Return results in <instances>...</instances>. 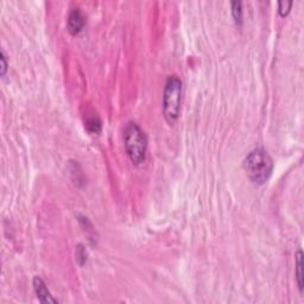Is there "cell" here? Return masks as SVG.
Masks as SVG:
<instances>
[{
    "mask_svg": "<svg viewBox=\"0 0 304 304\" xmlns=\"http://www.w3.org/2000/svg\"><path fill=\"white\" fill-rule=\"evenodd\" d=\"M245 170L251 182L255 184H264L271 177L274 170V161L264 148L259 147L251 151L245 158Z\"/></svg>",
    "mask_w": 304,
    "mask_h": 304,
    "instance_id": "obj_1",
    "label": "cell"
},
{
    "mask_svg": "<svg viewBox=\"0 0 304 304\" xmlns=\"http://www.w3.org/2000/svg\"><path fill=\"white\" fill-rule=\"evenodd\" d=\"M124 145L133 164L139 165L146 158L147 138L136 123H129L124 131Z\"/></svg>",
    "mask_w": 304,
    "mask_h": 304,
    "instance_id": "obj_2",
    "label": "cell"
},
{
    "mask_svg": "<svg viewBox=\"0 0 304 304\" xmlns=\"http://www.w3.org/2000/svg\"><path fill=\"white\" fill-rule=\"evenodd\" d=\"M182 100V81L176 75L167 80L163 94V113L169 124H174L179 117Z\"/></svg>",
    "mask_w": 304,
    "mask_h": 304,
    "instance_id": "obj_3",
    "label": "cell"
},
{
    "mask_svg": "<svg viewBox=\"0 0 304 304\" xmlns=\"http://www.w3.org/2000/svg\"><path fill=\"white\" fill-rule=\"evenodd\" d=\"M86 24V18L79 9L72 10V11L69 13L68 17V30L71 34H78L79 32H81L82 29H84Z\"/></svg>",
    "mask_w": 304,
    "mask_h": 304,
    "instance_id": "obj_4",
    "label": "cell"
},
{
    "mask_svg": "<svg viewBox=\"0 0 304 304\" xmlns=\"http://www.w3.org/2000/svg\"><path fill=\"white\" fill-rule=\"evenodd\" d=\"M33 289L36 292L37 298L42 303H57V299H55L49 289L47 288V284L44 283L42 278L34 277L33 278Z\"/></svg>",
    "mask_w": 304,
    "mask_h": 304,
    "instance_id": "obj_5",
    "label": "cell"
},
{
    "mask_svg": "<svg viewBox=\"0 0 304 304\" xmlns=\"http://www.w3.org/2000/svg\"><path fill=\"white\" fill-rule=\"evenodd\" d=\"M295 275H296V283L298 286L299 292H303V252L298 250L295 257Z\"/></svg>",
    "mask_w": 304,
    "mask_h": 304,
    "instance_id": "obj_6",
    "label": "cell"
},
{
    "mask_svg": "<svg viewBox=\"0 0 304 304\" xmlns=\"http://www.w3.org/2000/svg\"><path fill=\"white\" fill-rule=\"evenodd\" d=\"M86 127H87V130L93 134L99 133L100 131H101V120L96 116H93L86 120Z\"/></svg>",
    "mask_w": 304,
    "mask_h": 304,
    "instance_id": "obj_7",
    "label": "cell"
},
{
    "mask_svg": "<svg viewBox=\"0 0 304 304\" xmlns=\"http://www.w3.org/2000/svg\"><path fill=\"white\" fill-rule=\"evenodd\" d=\"M231 6H232V15L234 20L238 24H241V22H243V8H241V3L233 2Z\"/></svg>",
    "mask_w": 304,
    "mask_h": 304,
    "instance_id": "obj_8",
    "label": "cell"
},
{
    "mask_svg": "<svg viewBox=\"0 0 304 304\" xmlns=\"http://www.w3.org/2000/svg\"><path fill=\"white\" fill-rule=\"evenodd\" d=\"M292 6V2H281L278 3V12L282 17L288 16Z\"/></svg>",
    "mask_w": 304,
    "mask_h": 304,
    "instance_id": "obj_9",
    "label": "cell"
},
{
    "mask_svg": "<svg viewBox=\"0 0 304 304\" xmlns=\"http://www.w3.org/2000/svg\"><path fill=\"white\" fill-rule=\"evenodd\" d=\"M0 60H2V75H5L6 70H8V62H6V56L4 51H2V57H0Z\"/></svg>",
    "mask_w": 304,
    "mask_h": 304,
    "instance_id": "obj_10",
    "label": "cell"
}]
</instances>
